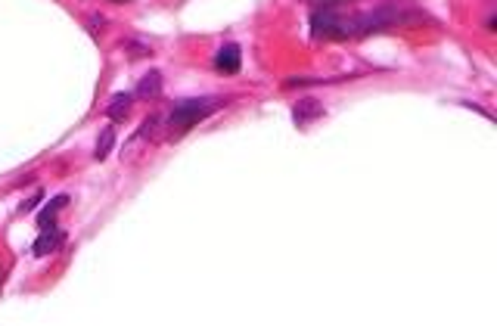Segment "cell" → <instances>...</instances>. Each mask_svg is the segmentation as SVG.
Listing matches in <instances>:
<instances>
[{
	"label": "cell",
	"instance_id": "cell-1",
	"mask_svg": "<svg viewBox=\"0 0 497 326\" xmlns=\"http://www.w3.org/2000/svg\"><path fill=\"white\" fill-rule=\"evenodd\" d=\"M224 106V100L218 97H202V100H184L174 106V112L168 118V134L171 137H184L190 127H196L202 118H209L215 109Z\"/></svg>",
	"mask_w": 497,
	"mask_h": 326
},
{
	"label": "cell",
	"instance_id": "cell-2",
	"mask_svg": "<svg viewBox=\"0 0 497 326\" xmlns=\"http://www.w3.org/2000/svg\"><path fill=\"white\" fill-rule=\"evenodd\" d=\"M311 31L314 38H348V19H342L336 10H314Z\"/></svg>",
	"mask_w": 497,
	"mask_h": 326
},
{
	"label": "cell",
	"instance_id": "cell-3",
	"mask_svg": "<svg viewBox=\"0 0 497 326\" xmlns=\"http://www.w3.org/2000/svg\"><path fill=\"white\" fill-rule=\"evenodd\" d=\"M63 230H59L56 224L53 227H44V230H41V236L38 239H34V246H31V252L34 255H50V252H56V248L59 246H63Z\"/></svg>",
	"mask_w": 497,
	"mask_h": 326
},
{
	"label": "cell",
	"instance_id": "cell-4",
	"mask_svg": "<svg viewBox=\"0 0 497 326\" xmlns=\"http://www.w3.org/2000/svg\"><path fill=\"white\" fill-rule=\"evenodd\" d=\"M239 63H243V56H239V47H236V44L221 47L218 56H215L218 72H224V75H236V72H239Z\"/></svg>",
	"mask_w": 497,
	"mask_h": 326
},
{
	"label": "cell",
	"instance_id": "cell-5",
	"mask_svg": "<svg viewBox=\"0 0 497 326\" xmlns=\"http://www.w3.org/2000/svg\"><path fill=\"white\" fill-rule=\"evenodd\" d=\"M159 93H162V75L159 72L143 75L140 84H137V97H140V100H156Z\"/></svg>",
	"mask_w": 497,
	"mask_h": 326
},
{
	"label": "cell",
	"instance_id": "cell-6",
	"mask_svg": "<svg viewBox=\"0 0 497 326\" xmlns=\"http://www.w3.org/2000/svg\"><path fill=\"white\" fill-rule=\"evenodd\" d=\"M127 112H131V93H115L106 106V115L113 122H122V118H127Z\"/></svg>",
	"mask_w": 497,
	"mask_h": 326
},
{
	"label": "cell",
	"instance_id": "cell-7",
	"mask_svg": "<svg viewBox=\"0 0 497 326\" xmlns=\"http://www.w3.org/2000/svg\"><path fill=\"white\" fill-rule=\"evenodd\" d=\"M66 202H68V196H56V199H50L47 209L38 214V227H41V230H44V227H53V224H56V211L63 209Z\"/></svg>",
	"mask_w": 497,
	"mask_h": 326
},
{
	"label": "cell",
	"instance_id": "cell-8",
	"mask_svg": "<svg viewBox=\"0 0 497 326\" xmlns=\"http://www.w3.org/2000/svg\"><path fill=\"white\" fill-rule=\"evenodd\" d=\"M323 109L317 106V100H302L295 106V112H293V118H295V125H308V118H314V115H320Z\"/></svg>",
	"mask_w": 497,
	"mask_h": 326
},
{
	"label": "cell",
	"instance_id": "cell-9",
	"mask_svg": "<svg viewBox=\"0 0 497 326\" xmlns=\"http://www.w3.org/2000/svg\"><path fill=\"white\" fill-rule=\"evenodd\" d=\"M113 140H115V131H113V127H106V131H103V137L97 140V152H93V156H97V159H106L109 149H113Z\"/></svg>",
	"mask_w": 497,
	"mask_h": 326
},
{
	"label": "cell",
	"instance_id": "cell-10",
	"mask_svg": "<svg viewBox=\"0 0 497 326\" xmlns=\"http://www.w3.org/2000/svg\"><path fill=\"white\" fill-rule=\"evenodd\" d=\"M308 4H314V10H336V6L345 4V0H308Z\"/></svg>",
	"mask_w": 497,
	"mask_h": 326
},
{
	"label": "cell",
	"instance_id": "cell-11",
	"mask_svg": "<svg viewBox=\"0 0 497 326\" xmlns=\"http://www.w3.org/2000/svg\"><path fill=\"white\" fill-rule=\"evenodd\" d=\"M38 202H41V193H34L28 202H22V209H19V211H31V209H34V205H38Z\"/></svg>",
	"mask_w": 497,
	"mask_h": 326
},
{
	"label": "cell",
	"instance_id": "cell-12",
	"mask_svg": "<svg viewBox=\"0 0 497 326\" xmlns=\"http://www.w3.org/2000/svg\"><path fill=\"white\" fill-rule=\"evenodd\" d=\"M115 4H127V0H115Z\"/></svg>",
	"mask_w": 497,
	"mask_h": 326
}]
</instances>
